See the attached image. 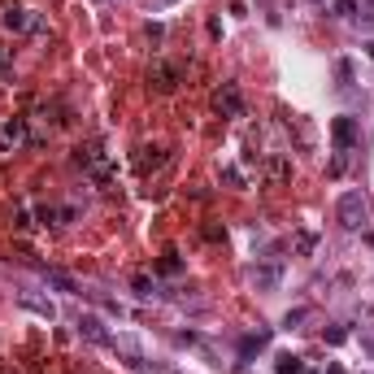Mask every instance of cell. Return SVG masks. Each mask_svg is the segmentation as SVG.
<instances>
[{
	"instance_id": "cell-24",
	"label": "cell",
	"mask_w": 374,
	"mask_h": 374,
	"mask_svg": "<svg viewBox=\"0 0 374 374\" xmlns=\"http://www.w3.org/2000/svg\"><path fill=\"white\" fill-rule=\"evenodd\" d=\"M366 52H370V61H374V39H370V44H366Z\"/></svg>"
},
{
	"instance_id": "cell-21",
	"label": "cell",
	"mask_w": 374,
	"mask_h": 374,
	"mask_svg": "<svg viewBox=\"0 0 374 374\" xmlns=\"http://www.w3.org/2000/svg\"><path fill=\"white\" fill-rule=\"evenodd\" d=\"M344 340H349V331H340V326L326 331V344H344Z\"/></svg>"
},
{
	"instance_id": "cell-15",
	"label": "cell",
	"mask_w": 374,
	"mask_h": 374,
	"mask_svg": "<svg viewBox=\"0 0 374 374\" xmlns=\"http://www.w3.org/2000/svg\"><path fill=\"white\" fill-rule=\"evenodd\" d=\"M296 248H300L304 257H309L313 248H318V235H313V231H296Z\"/></svg>"
},
{
	"instance_id": "cell-2",
	"label": "cell",
	"mask_w": 374,
	"mask_h": 374,
	"mask_svg": "<svg viewBox=\"0 0 374 374\" xmlns=\"http://www.w3.org/2000/svg\"><path fill=\"white\" fill-rule=\"evenodd\" d=\"M214 105H218V114H222V118H240V114H244V96H240L235 83H222V87H218Z\"/></svg>"
},
{
	"instance_id": "cell-7",
	"label": "cell",
	"mask_w": 374,
	"mask_h": 374,
	"mask_svg": "<svg viewBox=\"0 0 374 374\" xmlns=\"http://www.w3.org/2000/svg\"><path fill=\"white\" fill-rule=\"evenodd\" d=\"M178 74H183L178 65H170V61H157L148 79H152V87H157V92H174V87H178Z\"/></svg>"
},
{
	"instance_id": "cell-22",
	"label": "cell",
	"mask_w": 374,
	"mask_h": 374,
	"mask_svg": "<svg viewBox=\"0 0 374 374\" xmlns=\"http://www.w3.org/2000/svg\"><path fill=\"white\" fill-rule=\"evenodd\" d=\"M157 270H161V274H178V261H174V257H165Z\"/></svg>"
},
{
	"instance_id": "cell-1",
	"label": "cell",
	"mask_w": 374,
	"mask_h": 374,
	"mask_svg": "<svg viewBox=\"0 0 374 374\" xmlns=\"http://www.w3.org/2000/svg\"><path fill=\"white\" fill-rule=\"evenodd\" d=\"M335 218H340V227L357 231V227L370 218V200L362 196V191H344V196L335 200Z\"/></svg>"
},
{
	"instance_id": "cell-5",
	"label": "cell",
	"mask_w": 374,
	"mask_h": 374,
	"mask_svg": "<svg viewBox=\"0 0 374 374\" xmlns=\"http://www.w3.org/2000/svg\"><path fill=\"white\" fill-rule=\"evenodd\" d=\"M279 279H283L279 266H253V270H248V283H253L257 292H274V287H279Z\"/></svg>"
},
{
	"instance_id": "cell-4",
	"label": "cell",
	"mask_w": 374,
	"mask_h": 374,
	"mask_svg": "<svg viewBox=\"0 0 374 374\" xmlns=\"http://www.w3.org/2000/svg\"><path fill=\"white\" fill-rule=\"evenodd\" d=\"M331 140L340 144V152H349L357 144V118H349V114L335 118V122H331Z\"/></svg>"
},
{
	"instance_id": "cell-17",
	"label": "cell",
	"mask_w": 374,
	"mask_h": 374,
	"mask_svg": "<svg viewBox=\"0 0 374 374\" xmlns=\"http://www.w3.org/2000/svg\"><path fill=\"white\" fill-rule=\"evenodd\" d=\"M335 74H340V87H353V61H335Z\"/></svg>"
},
{
	"instance_id": "cell-20",
	"label": "cell",
	"mask_w": 374,
	"mask_h": 374,
	"mask_svg": "<svg viewBox=\"0 0 374 374\" xmlns=\"http://www.w3.org/2000/svg\"><path fill=\"white\" fill-rule=\"evenodd\" d=\"M148 39H152V44H161V39H165V26H161V22H148Z\"/></svg>"
},
{
	"instance_id": "cell-9",
	"label": "cell",
	"mask_w": 374,
	"mask_h": 374,
	"mask_svg": "<svg viewBox=\"0 0 374 374\" xmlns=\"http://www.w3.org/2000/svg\"><path fill=\"white\" fill-rule=\"evenodd\" d=\"M266 174L274 178V183H287V178H292V161H287L283 152H270V157H266Z\"/></svg>"
},
{
	"instance_id": "cell-6",
	"label": "cell",
	"mask_w": 374,
	"mask_h": 374,
	"mask_svg": "<svg viewBox=\"0 0 374 374\" xmlns=\"http://www.w3.org/2000/svg\"><path fill=\"white\" fill-rule=\"evenodd\" d=\"M26 140V122L22 118H9V122H0V152H13Z\"/></svg>"
},
{
	"instance_id": "cell-16",
	"label": "cell",
	"mask_w": 374,
	"mask_h": 374,
	"mask_svg": "<svg viewBox=\"0 0 374 374\" xmlns=\"http://www.w3.org/2000/svg\"><path fill=\"white\" fill-rule=\"evenodd\" d=\"M335 18H357V0H331Z\"/></svg>"
},
{
	"instance_id": "cell-18",
	"label": "cell",
	"mask_w": 374,
	"mask_h": 374,
	"mask_svg": "<svg viewBox=\"0 0 374 374\" xmlns=\"http://www.w3.org/2000/svg\"><path fill=\"white\" fill-rule=\"evenodd\" d=\"M344 170H349V157H344V152H340V157H331V165H326V174H331V178H340Z\"/></svg>"
},
{
	"instance_id": "cell-26",
	"label": "cell",
	"mask_w": 374,
	"mask_h": 374,
	"mask_svg": "<svg viewBox=\"0 0 374 374\" xmlns=\"http://www.w3.org/2000/svg\"><path fill=\"white\" fill-rule=\"evenodd\" d=\"M370 5H374V0H370Z\"/></svg>"
},
{
	"instance_id": "cell-11",
	"label": "cell",
	"mask_w": 374,
	"mask_h": 374,
	"mask_svg": "<svg viewBox=\"0 0 374 374\" xmlns=\"http://www.w3.org/2000/svg\"><path fill=\"white\" fill-rule=\"evenodd\" d=\"M0 22H5V31H31V13H26V9H5V18H0Z\"/></svg>"
},
{
	"instance_id": "cell-13",
	"label": "cell",
	"mask_w": 374,
	"mask_h": 374,
	"mask_svg": "<svg viewBox=\"0 0 374 374\" xmlns=\"http://www.w3.org/2000/svg\"><path fill=\"white\" fill-rule=\"evenodd\" d=\"M44 279H48L52 287H61V292H79V283L70 279V274H61V270H44Z\"/></svg>"
},
{
	"instance_id": "cell-3",
	"label": "cell",
	"mask_w": 374,
	"mask_h": 374,
	"mask_svg": "<svg viewBox=\"0 0 374 374\" xmlns=\"http://www.w3.org/2000/svg\"><path fill=\"white\" fill-rule=\"evenodd\" d=\"M74 331H79V335L87 340V344H114V335L105 331V322H101L96 313H83L79 322H74Z\"/></svg>"
},
{
	"instance_id": "cell-23",
	"label": "cell",
	"mask_w": 374,
	"mask_h": 374,
	"mask_svg": "<svg viewBox=\"0 0 374 374\" xmlns=\"http://www.w3.org/2000/svg\"><path fill=\"white\" fill-rule=\"evenodd\" d=\"M362 349H366V357H370V362H374V340H370V335L362 340Z\"/></svg>"
},
{
	"instance_id": "cell-12",
	"label": "cell",
	"mask_w": 374,
	"mask_h": 374,
	"mask_svg": "<svg viewBox=\"0 0 374 374\" xmlns=\"http://www.w3.org/2000/svg\"><path fill=\"white\" fill-rule=\"evenodd\" d=\"M131 292L140 296V300H148L152 292H157V283H152V274H135V279H131Z\"/></svg>"
},
{
	"instance_id": "cell-19",
	"label": "cell",
	"mask_w": 374,
	"mask_h": 374,
	"mask_svg": "<svg viewBox=\"0 0 374 374\" xmlns=\"http://www.w3.org/2000/svg\"><path fill=\"white\" fill-rule=\"evenodd\" d=\"M304 318H309V309H292V313L283 318V326H287V331H296V326L304 322Z\"/></svg>"
},
{
	"instance_id": "cell-25",
	"label": "cell",
	"mask_w": 374,
	"mask_h": 374,
	"mask_svg": "<svg viewBox=\"0 0 374 374\" xmlns=\"http://www.w3.org/2000/svg\"><path fill=\"white\" fill-rule=\"evenodd\" d=\"M161 5H174V0H161Z\"/></svg>"
},
{
	"instance_id": "cell-14",
	"label": "cell",
	"mask_w": 374,
	"mask_h": 374,
	"mask_svg": "<svg viewBox=\"0 0 374 374\" xmlns=\"http://www.w3.org/2000/svg\"><path fill=\"white\" fill-rule=\"evenodd\" d=\"M274 374H304V362H300V357H279Z\"/></svg>"
},
{
	"instance_id": "cell-10",
	"label": "cell",
	"mask_w": 374,
	"mask_h": 374,
	"mask_svg": "<svg viewBox=\"0 0 374 374\" xmlns=\"http://www.w3.org/2000/svg\"><path fill=\"white\" fill-rule=\"evenodd\" d=\"M266 344H270V331H257V335H244V340H240V357H244V362H253V353H261V349H266Z\"/></svg>"
},
{
	"instance_id": "cell-8",
	"label": "cell",
	"mask_w": 374,
	"mask_h": 374,
	"mask_svg": "<svg viewBox=\"0 0 374 374\" xmlns=\"http://www.w3.org/2000/svg\"><path fill=\"white\" fill-rule=\"evenodd\" d=\"M18 304H22L26 313L44 318V322H52V318H57V304H52V300H44V296H31V292H22V296H18Z\"/></svg>"
}]
</instances>
